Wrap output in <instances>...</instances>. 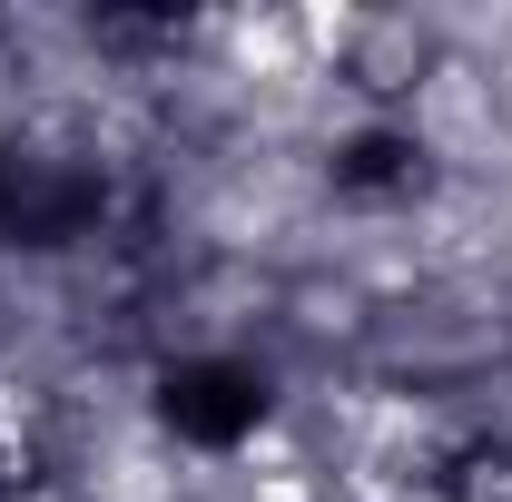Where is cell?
<instances>
[{"label":"cell","instance_id":"1","mask_svg":"<svg viewBox=\"0 0 512 502\" xmlns=\"http://www.w3.org/2000/svg\"><path fill=\"white\" fill-rule=\"evenodd\" d=\"M148 414H158V434L188 443V453H247V443L266 434V414H276V384H266V365L237 355V345H188V355L158 365Z\"/></svg>","mask_w":512,"mask_h":502},{"label":"cell","instance_id":"2","mask_svg":"<svg viewBox=\"0 0 512 502\" xmlns=\"http://www.w3.org/2000/svg\"><path fill=\"white\" fill-rule=\"evenodd\" d=\"M414 188H424V138L404 119H365L335 148V197L345 207H414Z\"/></svg>","mask_w":512,"mask_h":502}]
</instances>
